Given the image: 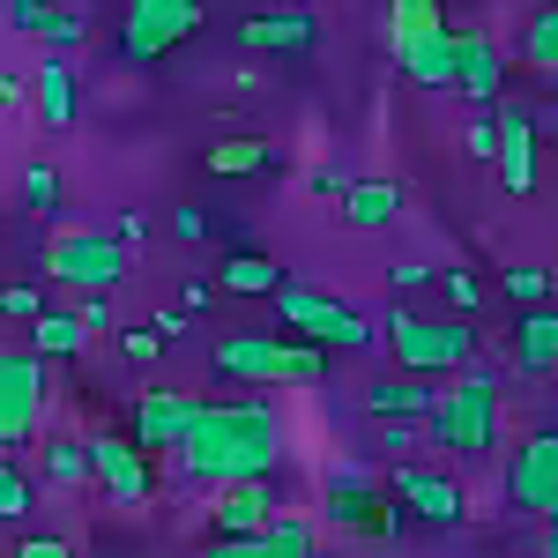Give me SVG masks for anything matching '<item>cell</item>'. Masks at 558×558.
I'll return each instance as SVG.
<instances>
[{
    "instance_id": "obj_1",
    "label": "cell",
    "mask_w": 558,
    "mask_h": 558,
    "mask_svg": "<svg viewBox=\"0 0 558 558\" xmlns=\"http://www.w3.org/2000/svg\"><path fill=\"white\" fill-rule=\"evenodd\" d=\"M179 470L194 484H239V476H276L283 425L268 402H194V417L179 432Z\"/></svg>"
},
{
    "instance_id": "obj_2",
    "label": "cell",
    "mask_w": 558,
    "mask_h": 558,
    "mask_svg": "<svg viewBox=\"0 0 558 558\" xmlns=\"http://www.w3.org/2000/svg\"><path fill=\"white\" fill-rule=\"evenodd\" d=\"M216 373L246 387H313L328 373V350L313 336H276V328H246V336H223L216 343Z\"/></svg>"
},
{
    "instance_id": "obj_3",
    "label": "cell",
    "mask_w": 558,
    "mask_h": 558,
    "mask_svg": "<svg viewBox=\"0 0 558 558\" xmlns=\"http://www.w3.org/2000/svg\"><path fill=\"white\" fill-rule=\"evenodd\" d=\"M425 432H432V447H439V454H454V462H484V454L499 447V395L454 373V387H439V395H432Z\"/></svg>"
},
{
    "instance_id": "obj_4",
    "label": "cell",
    "mask_w": 558,
    "mask_h": 558,
    "mask_svg": "<svg viewBox=\"0 0 558 558\" xmlns=\"http://www.w3.org/2000/svg\"><path fill=\"white\" fill-rule=\"evenodd\" d=\"M387 45H395V68H402L417 89H447L454 83L439 0H387Z\"/></svg>"
},
{
    "instance_id": "obj_5",
    "label": "cell",
    "mask_w": 558,
    "mask_h": 558,
    "mask_svg": "<svg viewBox=\"0 0 558 558\" xmlns=\"http://www.w3.org/2000/svg\"><path fill=\"white\" fill-rule=\"evenodd\" d=\"M45 276L68 283V291H120L128 283V246H120V231H52Z\"/></svg>"
},
{
    "instance_id": "obj_6",
    "label": "cell",
    "mask_w": 558,
    "mask_h": 558,
    "mask_svg": "<svg viewBox=\"0 0 558 558\" xmlns=\"http://www.w3.org/2000/svg\"><path fill=\"white\" fill-rule=\"evenodd\" d=\"M52 395V357L38 350H0V447H31Z\"/></svg>"
},
{
    "instance_id": "obj_7",
    "label": "cell",
    "mask_w": 558,
    "mask_h": 558,
    "mask_svg": "<svg viewBox=\"0 0 558 558\" xmlns=\"http://www.w3.org/2000/svg\"><path fill=\"white\" fill-rule=\"evenodd\" d=\"M276 313H283V328L313 336L320 350H373L380 343L357 305H336V299H320V291H305V283H276Z\"/></svg>"
},
{
    "instance_id": "obj_8",
    "label": "cell",
    "mask_w": 558,
    "mask_h": 558,
    "mask_svg": "<svg viewBox=\"0 0 558 558\" xmlns=\"http://www.w3.org/2000/svg\"><path fill=\"white\" fill-rule=\"evenodd\" d=\"M194 31H202V0H128L120 52H128L134 68H157V60H172Z\"/></svg>"
},
{
    "instance_id": "obj_9",
    "label": "cell",
    "mask_w": 558,
    "mask_h": 558,
    "mask_svg": "<svg viewBox=\"0 0 558 558\" xmlns=\"http://www.w3.org/2000/svg\"><path fill=\"white\" fill-rule=\"evenodd\" d=\"M387 343H395L402 373H454V365L476 357V328L470 320H410V313H395Z\"/></svg>"
},
{
    "instance_id": "obj_10",
    "label": "cell",
    "mask_w": 558,
    "mask_h": 558,
    "mask_svg": "<svg viewBox=\"0 0 558 558\" xmlns=\"http://www.w3.org/2000/svg\"><path fill=\"white\" fill-rule=\"evenodd\" d=\"M492 172L507 194H536V179H544V157H536V128H529V105L514 97H492Z\"/></svg>"
},
{
    "instance_id": "obj_11",
    "label": "cell",
    "mask_w": 558,
    "mask_h": 558,
    "mask_svg": "<svg viewBox=\"0 0 558 558\" xmlns=\"http://www.w3.org/2000/svg\"><path fill=\"white\" fill-rule=\"evenodd\" d=\"M328 521L350 529V536H365V544H387L395 536V499L365 470H336L328 476Z\"/></svg>"
},
{
    "instance_id": "obj_12",
    "label": "cell",
    "mask_w": 558,
    "mask_h": 558,
    "mask_svg": "<svg viewBox=\"0 0 558 558\" xmlns=\"http://www.w3.org/2000/svg\"><path fill=\"white\" fill-rule=\"evenodd\" d=\"M507 499L521 514H544L558 521V432H529L507 462Z\"/></svg>"
},
{
    "instance_id": "obj_13",
    "label": "cell",
    "mask_w": 558,
    "mask_h": 558,
    "mask_svg": "<svg viewBox=\"0 0 558 558\" xmlns=\"http://www.w3.org/2000/svg\"><path fill=\"white\" fill-rule=\"evenodd\" d=\"M387 499L402 507V514H417V521H432V529H454V521H470V492L454 484V476H439V470H402L387 476Z\"/></svg>"
},
{
    "instance_id": "obj_14",
    "label": "cell",
    "mask_w": 558,
    "mask_h": 558,
    "mask_svg": "<svg viewBox=\"0 0 558 558\" xmlns=\"http://www.w3.org/2000/svg\"><path fill=\"white\" fill-rule=\"evenodd\" d=\"M83 447H89V476H97L120 507H142V499H149L157 476H149V454L134 447V432L128 439H120V432H97V439H83Z\"/></svg>"
},
{
    "instance_id": "obj_15",
    "label": "cell",
    "mask_w": 558,
    "mask_h": 558,
    "mask_svg": "<svg viewBox=\"0 0 558 558\" xmlns=\"http://www.w3.org/2000/svg\"><path fill=\"white\" fill-rule=\"evenodd\" d=\"M447 60H454V89L476 97V105H492L499 83H507V52L484 31H470V23H447Z\"/></svg>"
},
{
    "instance_id": "obj_16",
    "label": "cell",
    "mask_w": 558,
    "mask_h": 558,
    "mask_svg": "<svg viewBox=\"0 0 558 558\" xmlns=\"http://www.w3.org/2000/svg\"><path fill=\"white\" fill-rule=\"evenodd\" d=\"M283 499H276V476H239V484H216V536H254L268 529Z\"/></svg>"
},
{
    "instance_id": "obj_17",
    "label": "cell",
    "mask_w": 558,
    "mask_h": 558,
    "mask_svg": "<svg viewBox=\"0 0 558 558\" xmlns=\"http://www.w3.org/2000/svg\"><path fill=\"white\" fill-rule=\"evenodd\" d=\"M194 417V395H179V387H149L142 402H134V447L142 454H172L179 432Z\"/></svg>"
},
{
    "instance_id": "obj_18",
    "label": "cell",
    "mask_w": 558,
    "mask_h": 558,
    "mask_svg": "<svg viewBox=\"0 0 558 558\" xmlns=\"http://www.w3.org/2000/svg\"><path fill=\"white\" fill-rule=\"evenodd\" d=\"M432 395H439V380L432 373H380V380L365 387V417H425L432 410Z\"/></svg>"
},
{
    "instance_id": "obj_19",
    "label": "cell",
    "mask_w": 558,
    "mask_h": 558,
    "mask_svg": "<svg viewBox=\"0 0 558 558\" xmlns=\"http://www.w3.org/2000/svg\"><path fill=\"white\" fill-rule=\"evenodd\" d=\"M8 23H15L23 38H45L52 52H75V45H83V15L60 8V0H8Z\"/></svg>"
},
{
    "instance_id": "obj_20",
    "label": "cell",
    "mask_w": 558,
    "mask_h": 558,
    "mask_svg": "<svg viewBox=\"0 0 558 558\" xmlns=\"http://www.w3.org/2000/svg\"><path fill=\"white\" fill-rule=\"evenodd\" d=\"M336 202H343V223H350V231H380V223H395V216H402V186H395V179H350Z\"/></svg>"
},
{
    "instance_id": "obj_21",
    "label": "cell",
    "mask_w": 558,
    "mask_h": 558,
    "mask_svg": "<svg viewBox=\"0 0 558 558\" xmlns=\"http://www.w3.org/2000/svg\"><path fill=\"white\" fill-rule=\"evenodd\" d=\"M239 38L254 45V52H283V60H299L305 45H313V15H305V8H283V15H246V23H239Z\"/></svg>"
},
{
    "instance_id": "obj_22",
    "label": "cell",
    "mask_w": 558,
    "mask_h": 558,
    "mask_svg": "<svg viewBox=\"0 0 558 558\" xmlns=\"http://www.w3.org/2000/svg\"><path fill=\"white\" fill-rule=\"evenodd\" d=\"M551 365H558V313L529 305V320L514 328V373L536 380V373H551Z\"/></svg>"
},
{
    "instance_id": "obj_23",
    "label": "cell",
    "mask_w": 558,
    "mask_h": 558,
    "mask_svg": "<svg viewBox=\"0 0 558 558\" xmlns=\"http://www.w3.org/2000/svg\"><path fill=\"white\" fill-rule=\"evenodd\" d=\"M202 165H209V179H254V172L276 165V142H260V134H231V142H216Z\"/></svg>"
},
{
    "instance_id": "obj_24",
    "label": "cell",
    "mask_w": 558,
    "mask_h": 558,
    "mask_svg": "<svg viewBox=\"0 0 558 558\" xmlns=\"http://www.w3.org/2000/svg\"><path fill=\"white\" fill-rule=\"evenodd\" d=\"M31 97H38V120H45V128H68V120H75V75H68V60H38Z\"/></svg>"
},
{
    "instance_id": "obj_25",
    "label": "cell",
    "mask_w": 558,
    "mask_h": 558,
    "mask_svg": "<svg viewBox=\"0 0 558 558\" xmlns=\"http://www.w3.org/2000/svg\"><path fill=\"white\" fill-rule=\"evenodd\" d=\"M31 350H38V357H83L89 328L75 313H38V320H31Z\"/></svg>"
},
{
    "instance_id": "obj_26",
    "label": "cell",
    "mask_w": 558,
    "mask_h": 558,
    "mask_svg": "<svg viewBox=\"0 0 558 558\" xmlns=\"http://www.w3.org/2000/svg\"><path fill=\"white\" fill-rule=\"evenodd\" d=\"M276 283H283V268L268 254H231L223 260V291H239V299H276Z\"/></svg>"
},
{
    "instance_id": "obj_27",
    "label": "cell",
    "mask_w": 558,
    "mask_h": 558,
    "mask_svg": "<svg viewBox=\"0 0 558 558\" xmlns=\"http://www.w3.org/2000/svg\"><path fill=\"white\" fill-rule=\"evenodd\" d=\"M260 544H268V558H313V521H299V514H268V529H260Z\"/></svg>"
},
{
    "instance_id": "obj_28",
    "label": "cell",
    "mask_w": 558,
    "mask_h": 558,
    "mask_svg": "<svg viewBox=\"0 0 558 558\" xmlns=\"http://www.w3.org/2000/svg\"><path fill=\"white\" fill-rule=\"evenodd\" d=\"M521 60H529L536 75H558V8H544V15L529 23V38H521Z\"/></svg>"
},
{
    "instance_id": "obj_29",
    "label": "cell",
    "mask_w": 558,
    "mask_h": 558,
    "mask_svg": "<svg viewBox=\"0 0 558 558\" xmlns=\"http://www.w3.org/2000/svg\"><path fill=\"white\" fill-rule=\"evenodd\" d=\"M45 476L52 484H89V447L83 439H52L45 447Z\"/></svg>"
},
{
    "instance_id": "obj_30",
    "label": "cell",
    "mask_w": 558,
    "mask_h": 558,
    "mask_svg": "<svg viewBox=\"0 0 558 558\" xmlns=\"http://www.w3.org/2000/svg\"><path fill=\"white\" fill-rule=\"evenodd\" d=\"M499 291H507V299H521V305H544L551 268H507V276H499Z\"/></svg>"
},
{
    "instance_id": "obj_31",
    "label": "cell",
    "mask_w": 558,
    "mask_h": 558,
    "mask_svg": "<svg viewBox=\"0 0 558 558\" xmlns=\"http://www.w3.org/2000/svg\"><path fill=\"white\" fill-rule=\"evenodd\" d=\"M23 514H31V484L15 462H0V521H23Z\"/></svg>"
},
{
    "instance_id": "obj_32",
    "label": "cell",
    "mask_w": 558,
    "mask_h": 558,
    "mask_svg": "<svg viewBox=\"0 0 558 558\" xmlns=\"http://www.w3.org/2000/svg\"><path fill=\"white\" fill-rule=\"evenodd\" d=\"M439 291H447V305H454L462 320H470L476 305H484V291H476V276H470V268H447V276H439Z\"/></svg>"
},
{
    "instance_id": "obj_33",
    "label": "cell",
    "mask_w": 558,
    "mask_h": 558,
    "mask_svg": "<svg viewBox=\"0 0 558 558\" xmlns=\"http://www.w3.org/2000/svg\"><path fill=\"white\" fill-rule=\"evenodd\" d=\"M23 202H31V209H60V172H52V165H31V172H23Z\"/></svg>"
},
{
    "instance_id": "obj_34",
    "label": "cell",
    "mask_w": 558,
    "mask_h": 558,
    "mask_svg": "<svg viewBox=\"0 0 558 558\" xmlns=\"http://www.w3.org/2000/svg\"><path fill=\"white\" fill-rule=\"evenodd\" d=\"M120 350H128L134 365H149V357H165L172 343H165V336H157V320H149V328H120Z\"/></svg>"
},
{
    "instance_id": "obj_35",
    "label": "cell",
    "mask_w": 558,
    "mask_h": 558,
    "mask_svg": "<svg viewBox=\"0 0 558 558\" xmlns=\"http://www.w3.org/2000/svg\"><path fill=\"white\" fill-rule=\"evenodd\" d=\"M202 558H268V544H260V529H254V536H209Z\"/></svg>"
},
{
    "instance_id": "obj_36",
    "label": "cell",
    "mask_w": 558,
    "mask_h": 558,
    "mask_svg": "<svg viewBox=\"0 0 558 558\" xmlns=\"http://www.w3.org/2000/svg\"><path fill=\"white\" fill-rule=\"evenodd\" d=\"M373 425H380V447H387V454H410V439H417V425H425V417H373Z\"/></svg>"
},
{
    "instance_id": "obj_37",
    "label": "cell",
    "mask_w": 558,
    "mask_h": 558,
    "mask_svg": "<svg viewBox=\"0 0 558 558\" xmlns=\"http://www.w3.org/2000/svg\"><path fill=\"white\" fill-rule=\"evenodd\" d=\"M0 313H8V320H38L45 305H38V291H31V283H8V291H0Z\"/></svg>"
},
{
    "instance_id": "obj_38",
    "label": "cell",
    "mask_w": 558,
    "mask_h": 558,
    "mask_svg": "<svg viewBox=\"0 0 558 558\" xmlns=\"http://www.w3.org/2000/svg\"><path fill=\"white\" fill-rule=\"evenodd\" d=\"M15 558H75V544H68V536H23Z\"/></svg>"
},
{
    "instance_id": "obj_39",
    "label": "cell",
    "mask_w": 558,
    "mask_h": 558,
    "mask_svg": "<svg viewBox=\"0 0 558 558\" xmlns=\"http://www.w3.org/2000/svg\"><path fill=\"white\" fill-rule=\"evenodd\" d=\"M172 231L186 239V246H202V239H209V216L202 209H172Z\"/></svg>"
},
{
    "instance_id": "obj_40",
    "label": "cell",
    "mask_w": 558,
    "mask_h": 558,
    "mask_svg": "<svg viewBox=\"0 0 558 558\" xmlns=\"http://www.w3.org/2000/svg\"><path fill=\"white\" fill-rule=\"evenodd\" d=\"M305 186H313V194H343L350 172H343V165H313V172H305Z\"/></svg>"
},
{
    "instance_id": "obj_41",
    "label": "cell",
    "mask_w": 558,
    "mask_h": 558,
    "mask_svg": "<svg viewBox=\"0 0 558 558\" xmlns=\"http://www.w3.org/2000/svg\"><path fill=\"white\" fill-rule=\"evenodd\" d=\"M23 97H31V83H23L15 68H0V112H8V105H23Z\"/></svg>"
},
{
    "instance_id": "obj_42",
    "label": "cell",
    "mask_w": 558,
    "mask_h": 558,
    "mask_svg": "<svg viewBox=\"0 0 558 558\" xmlns=\"http://www.w3.org/2000/svg\"><path fill=\"white\" fill-rule=\"evenodd\" d=\"M112 231H120V246H142V231H149V223H142V209H128Z\"/></svg>"
},
{
    "instance_id": "obj_43",
    "label": "cell",
    "mask_w": 558,
    "mask_h": 558,
    "mask_svg": "<svg viewBox=\"0 0 558 558\" xmlns=\"http://www.w3.org/2000/svg\"><path fill=\"white\" fill-rule=\"evenodd\" d=\"M529 128H536V134H558V105H544V112H529Z\"/></svg>"
},
{
    "instance_id": "obj_44",
    "label": "cell",
    "mask_w": 558,
    "mask_h": 558,
    "mask_svg": "<svg viewBox=\"0 0 558 558\" xmlns=\"http://www.w3.org/2000/svg\"><path fill=\"white\" fill-rule=\"evenodd\" d=\"M544 558H558V521H551V529H544Z\"/></svg>"
},
{
    "instance_id": "obj_45",
    "label": "cell",
    "mask_w": 558,
    "mask_h": 558,
    "mask_svg": "<svg viewBox=\"0 0 558 558\" xmlns=\"http://www.w3.org/2000/svg\"><path fill=\"white\" fill-rule=\"evenodd\" d=\"M551 291H558V260H551Z\"/></svg>"
},
{
    "instance_id": "obj_46",
    "label": "cell",
    "mask_w": 558,
    "mask_h": 558,
    "mask_svg": "<svg viewBox=\"0 0 558 558\" xmlns=\"http://www.w3.org/2000/svg\"><path fill=\"white\" fill-rule=\"evenodd\" d=\"M0 462H8V447H0Z\"/></svg>"
},
{
    "instance_id": "obj_47",
    "label": "cell",
    "mask_w": 558,
    "mask_h": 558,
    "mask_svg": "<svg viewBox=\"0 0 558 558\" xmlns=\"http://www.w3.org/2000/svg\"><path fill=\"white\" fill-rule=\"evenodd\" d=\"M105 558H120V551H105Z\"/></svg>"
}]
</instances>
